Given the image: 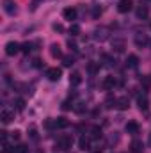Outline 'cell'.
<instances>
[{
  "label": "cell",
  "mask_w": 151,
  "mask_h": 153,
  "mask_svg": "<svg viewBox=\"0 0 151 153\" xmlns=\"http://www.w3.org/2000/svg\"><path fill=\"white\" fill-rule=\"evenodd\" d=\"M71 107H73V103H70V100L62 103V109H64V111H68V109H71Z\"/></svg>",
  "instance_id": "obj_39"
},
{
  "label": "cell",
  "mask_w": 151,
  "mask_h": 153,
  "mask_svg": "<svg viewBox=\"0 0 151 153\" xmlns=\"http://www.w3.org/2000/svg\"><path fill=\"white\" fill-rule=\"evenodd\" d=\"M148 146L151 148V134H150V137H148Z\"/></svg>",
  "instance_id": "obj_43"
},
{
  "label": "cell",
  "mask_w": 151,
  "mask_h": 153,
  "mask_svg": "<svg viewBox=\"0 0 151 153\" xmlns=\"http://www.w3.org/2000/svg\"><path fill=\"white\" fill-rule=\"evenodd\" d=\"M46 76H48V80H52V82H59L61 76H62V71H61V68H48V70H46Z\"/></svg>",
  "instance_id": "obj_6"
},
{
  "label": "cell",
  "mask_w": 151,
  "mask_h": 153,
  "mask_svg": "<svg viewBox=\"0 0 151 153\" xmlns=\"http://www.w3.org/2000/svg\"><path fill=\"white\" fill-rule=\"evenodd\" d=\"M103 105H105V109H114V107H117V98L107 96V100L103 102Z\"/></svg>",
  "instance_id": "obj_24"
},
{
  "label": "cell",
  "mask_w": 151,
  "mask_h": 153,
  "mask_svg": "<svg viewBox=\"0 0 151 153\" xmlns=\"http://www.w3.org/2000/svg\"><path fill=\"white\" fill-rule=\"evenodd\" d=\"M101 61H103V66H107V68H114L115 66V59H112L109 53H103L101 55Z\"/></svg>",
  "instance_id": "obj_21"
},
{
  "label": "cell",
  "mask_w": 151,
  "mask_h": 153,
  "mask_svg": "<svg viewBox=\"0 0 151 153\" xmlns=\"http://www.w3.org/2000/svg\"><path fill=\"white\" fill-rule=\"evenodd\" d=\"M39 2H43V0H34V2H32V5H30V9H32V11H36V9H38Z\"/></svg>",
  "instance_id": "obj_41"
},
{
  "label": "cell",
  "mask_w": 151,
  "mask_h": 153,
  "mask_svg": "<svg viewBox=\"0 0 151 153\" xmlns=\"http://www.w3.org/2000/svg\"><path fill=\"white\" fill-rule=\"evenodd\" d=\"M50 55H52L53 59H59V57H64V55H62V50H61V46H59L57 43H53V45L50 46Z\"/></svg>",
  "instance_id": "obj_17"
},
{
  "label": "cell",
  "mask_w": 151,
  "mask_h": 153,
  "mask_svg": "<svg viewBox=\"0 0 151 153\" xmlns=\"http://www.w3.org/2000/svg\"><path fill=\"white\" fill-rule=\"evenodd\" d=\"M150 27H151V25H150Z\"/></svg>",
  "instance_id": "obj_45"
},
{
  "label": "cell",
  "mask_w": 151,
  "mask_h": 153,
  "mask_svg": "<svg viewBox=\"0 0 151 153\" xmlns=\"http://www.w3.org/2000/svg\"><path fill=\"white\" fill-rule=\"evenodd\" d=\"M70 34H71V36H78V34H80V25L71 23V25H70Z\"/></svg>",
  "instance_id": "obj_29"
},
{
  "label": "cell",
  "mask_w": 151,
  "mask_h": 153,
  "mask_svg": "<svg viewBox=\"0 0 151 153\" xmlns=\"http://www.w3.org/2000/svg\"><path fill=\"white\" fill-rule=\"evenodd\" d=\"M71 146H73V137H71V135H64V137H61V139L57 141V148L62 150V152L70 150Z\"/></svg>",
  "instance_id": "obj_2"
},
{
  "label": "cell",
  "mask_w": 151,
  "mask_h": 153,
  "mask_svg": "<svg viewBox=\"0 0 151 153\" xmlns=\"http://www.w3.org/2000/svg\"><path fill=\"white\" fill-rule=\"evenodd\" d=\"M148 43H150V39H148L146 34H141V32H139V34H135V45H137L139 48H144Z\"/></svg>",
  "instance_id": "obj_14"
},
{
  "label": "cell",
  "mask_w": 151,
  "mask_h": 153,
  "mask_svg": "<svg viewBox=\"0 0 151 153\" xmlns=\"http://www.w3.org/2000/svg\"><path fill=\"white\" fill-rule=\"evenodd\" d=\"M2 4H4V11H5V14L14 16V14L18 13V7H16V2H14V0H4Z\"/></svg>",
  "instance_id": "obj_4"
},
{
  "label": "cell",
  "mask_w": 151,
  "mask_h": 153,
  "mask_svg": "<svg viewBox=\"0 0 151 153\" xmlns=\"http://www.w3.org/2000/svg\"><path fill=\"white\" fill-rule=\"evenodd\" d=\"M139 66V57L137 55H128L126 59V68H137Z\"/></svg>",
  "instance_id": "obj_22"
},
{
  "label": "cell",
  "mask_w": 151,
  "mask_h": 153,
  "mask_svg": "<svg viewBox=\"0 0 151 153\" xmlns=\"http://www.w3.org/2000/svg\"><path fill=\"white\" fill-rule=\"evenodd\" d=\"M80 84H82V75H80L78 71H73V73L70 75V85L76 87V85H80Z\"/></svg>",
  "instance_id": "obj_20"
},
{
  "label": "cell",
  "mask_w": 151,
  "mask_h": 153,
  "mask_svg": "<svg viewBox=\"0 0 151 153\" xmlns=\"http://www.w3.org/2000/svg\"><path fill=\"white\" fill-rule=\"evenodd\" d=\"M32 46H34L32 43H23V45H21V52H23V53H29V52L32 50Z\"/></svg>",
  "instance_id": "obj_33"
},
{
  "label": "cell",
  "mask_w": 151,
  "mask_h": 153,
  "mask_svg": "<svg viewBox=\"0 0 151 153\" xmlns=\"http://www.w3.org/2000/svg\"><path fill=\"white\" fill-rule=\"evenodd\" d=\"M141 84H142V87L148 91L151 87V76H142V78H141Z\"/></svg>",
  "instance_id": "obj_28"
},
{
  "label": "cell",
  "mask_w": 151,
  "mask_h": 153,
  "mask_svg": "<svg viewBox=\"0 0 151 153\" xmlns=\"http://www.w3.org/2000/svg\"><path fill=\"white\" fill-rule=\"evenodd\" d=\"M132 7H133V4H132V0H119V4H117V11L119 13H128V11H132Z\"/></svg>",
  "instance_id": "obj_11"
},
{
  "label": "cell",
  "mask_w": 151,
  "mask_h": 153,
  "mask_svg": "<svg viewBox=\"0 0 151 153\" xmlns=\"http://www.w3.org/2000/svg\"><path fill=\"white\" fill-rule=\"evenodd\" d=\"M117 143H119V135H117V134L114 132L112 135L109 137V144H117Z\"/></svg>",
  "instance_id": "obj_34"
},
{
  "label": "cell",
  "mask_w": 151,
  "mask_h": 153,
  "mask_svg": "<svg viewBox=\"0 0 151 153\" xmlns=\"http://www.w3.org/2000/svg\"><path fill=\"white\" fill-rule=\"evenodd\" d=\"M100 62H87V73L91 76H94V75H98V71H100Z\"/></svg>",
  "instance_id": "obj_19"
},
{
  "label": "cell",
  "mask_w": 151,
  "mask_h": 153,
  "mask_svg": "<svg viewBox=\"0 0 151 153\" xmlns=\"http://www.w3.org/2000/svg\"><path fill=\"white\" fill-rule=\"evenodd\" d=\"M0 119H2V123H4V125L11 123V121L14 119V111H13V109L4 107V109H2V112H0Z\"/></svg>",
  "instance_id": "obj_5"
},
{
  "label": "cell",
  "mask_w": 151,
  "mask_h": 153,
  "mask_svg": "<svg viewBox=\"0 0 151 153\" xmlns=\"http://www.w3.org/2000/svg\"><path fill=\"white\" fill-rule=\"evenodd\" d=\"M137 105H139L141 111H148V109H150V100H148V96L139 94V98H137Z\"/></svg>",
  "instance_id": "obj_13"
},
{
  "label": "cell",
  "mask_w": 151,
  "mask_h": 153,
  "mask_svg": "<svg viewBox=\"0 0 151 153\" xmlns=\"http://www.w3.org/2000/svg\"><path fill=\"white\" fill-rule=\"evenodd\" d=\"M135 14H137V20H146V18H148V14H150V11H148V7H146V5H139V7H137V11H135Z\"/></svg>",
  "instance_id": "obj_16"
},
{
  "label": "cell",
  "mask_w": 151,
  "mask_h": 153,
  "mask_svg": "<svg viewBox=\"0 0 151 153\" xmlns=\"http://www.w3.org/2000/svg\"><path fill=\"white\" fill-rule=\"evenodd\" d=\"M124 128H126V132H128V134L135 135V134H139V128H141V126H139V123H137V121H128Z\"/></svg>",
  "instance_id": "obj_15"
},
{
  "label": "cell",
  "mask_w": 151,
  "mask_h": 153,
  "mask_svg": "<svg viewBox=\"0 0 151 153\" xmlns=\"http://www.w3.org/2000/svg\"><path fill=\"white\" fill-rule=\"evenodd\" d=\"M52 29H53L55 32H62V30H64V27H62L61 23H53V25H52Z\"/></svg>",
  "instance_id": "obj_37"
},
{
  "label": "cell",
  "mask_w": 151,
  "mask_h": 153,
  "mask_svg": "<svg viewBox=\"0 0 151 153\" xmlns=\"http://www.w3.org/2000/svg\"><path fill=\"white\" fill-rule=\"evenodd\" d=\"M16 153H29V148L25 144H18L16 146Z\"/></svg>",
  "instance_id": "obj_35"
},
{
  "label": "cell",
  "mask_w": 151,
  "mask_h": 153,
  "mask_svg": "<svg viewBox=\"0 0 151 153\" xmlns=\"http://www.w3.org/2000/svg\"><path fill=\"white\" fill-rule=\"evenodd\" d=\"M55 2H59V0H55Z\"/></svg>",
  "instance_id": "obj_44"
},
{
  "label": "cell",
  "mask_w": 151,
  "mask_h": 153,
  "mask_svg": "<svg viewBox=\"0 0 151 153\" xmlns=\"http://www.w3.org/2000/svg\"><path fill=\"white\" fill-rule=\"evenodd\" d=\"M93 38L96 39V41H100V43H103V41H107V39L110 38V29L109 27H98V29H94Z\"/></svg>",
  "instance_id": "obj_1"
},
{
  "label": "cell",
  "mask_w": 151,
  "mask_h": 153,
  "mask_svg": "<svg viewBox=\"0 0 151 153\" xmlns=\"http://www.w3.org/2000/svg\"><path fill=\"white\" fill-rule=\"evenodd\" d=\"M44 128H48V130H53V128H57V123H55V119H46V121H44Z\"/></svg>",
  "instance_id": "obj_31"
},
{
  "label": "cell",
  "mask_w": 151,
  "mask_h": 153,
  "mask_svg": "<svg viewBox=\"0 0 151 153\" xmlns=\"http://www.w3.org/2000/svg\"><path fill=\"white\" fill-rule=\"evenodd\" d=\"M55 123H57V128H66L68 125H70V121L64 117V116H61V117H57L55 119Z\"/></svg>",
  "instance_id": "obj_27"
},
{
  "label": "cell",
  "mask_w": 151,
  "mask_h": 153,
  "mask_svg": "<svg viewBox=\"0 0 151 153\" xmlns=\"http://www.w3.org/2000/svg\"><path fill=\"white\" fill-rule=\"evenodd\" d=\"M73 109H75L78 114H82V112H84V111H85L87 107H85V103H84V102H80V103H78V107H73Z\"/></svg>",
  "instance_id": "obj_36"
},
{
  "label": "cell",
  "mask_w": 151,
  "mask_h": 153,
  "mask_svg": "<svg viewBox=\"0 0 151 153\" xmlns=\"http://www.w3.org/2000/svg\"><path fill=\"white\" fill-rule=\"evenodd\" d=\"M29 137H30L32 141H38V139H39V135H38V130H36L34 126H32V128L29 130Z\"/></svg>",
  "instance_id": "obj_32"
},
{
  "label": "cell",
  "mask_w": 151,
  "mask_h": 153,
  "mask_svg": "<svg viewBox=\"0 0 151 153\" xmlns=\"http://www.w3.org/2000/svg\"><path fill=\"white\" fill-rule=\"evenodd\" d=\"M76 9L75 7H66L64 11H62V18L64 20H68V22H73V20H76Z\"/></svg>",
  "instance_id": "obj_10"
},
{
  "label": "cell",
  "mask_w": 151,
  "mask_h": 153,
  "mask_svg": "<svg viewBox=\"0 0 151 153\" xmlns=\"http://www.w3.org/2000/svg\"><path fill=\"white\" fill-rule=\"evenodd\" d=\"M115 85H117V80H115V76H112V75L105 76V78H103V82H101V87H103V89H107V91H112Z\"/></svg>",
  "instance_id": "obj_7"
},
{
  "label": "cell",
  "mask_w": 151,
  "mask_h": 153,
  "mask_svg": "<svg viewBox=\"0 0 151 153\" xmlns=\"http://www.w3.org/2000/svg\"><path fill=\"white\" fill-rule=\"evenodd\" d=\"M101 135H103V134H101V128H100V126H93V128H91V135H89L91 139H100Z\"/></svg>",
  "instance_id": "obj_26"
},
{
  "label": "cell",
  "mask_w": 151,
  "mask_h": 153,
  "mask_svg": "<svg viewBox=\"0 0 151 153\" xmlns=\"http://www.w3.org/2000/svg\"><path fill=\"white\" fill-rule=\"evenodd\" d=\"M128 107H130V98H128V96L117 98V109H119V111H126Z\"/></svg>",
  "instance_id": "obj_18"
},
{
  "label": "cell",
  "mask_w": 151,
  "mask_h": 153,
  "mask_svg": "<svg viewBox=\"0 0 151 153\" xmlns=\"http://www.w3.org/2000/svg\"><path fill=\"white\" fill-rule=\"evenodd\" d=\"M11 139H13V141H18V139H20V132H18V130L11 132Z\"/></svg>",
  "instance_id": "obj_38"
},
{
  "label": "cell",
  "mask_w": 151,
  "mask_h": 153,
  "mask_svg": "<svg viewBox=\"0 0 151 153\" xmlns=\"http://www.w3.org/2000/svg\"><path fill=\"white\" fill-rule=\"evenodd\" d=\"M68 46H70V48H71L73 52L76 50V45H75V41H71V39H68Z\"/></svg>",
  "instance_id": "obj_40"
},
{
  "label": "cell",
  "mask_w": 151,
  "mask_h": 153,
  "mask_svg": "<svg viewBox=\"0 0 151 153\" xmlns=\"http://www.w3.org/2000/svg\"><path fill=\"white\" fill-rule=\"evenodd\" d=\"M130 152H132V153H142V152H144V144H142V141L133 139V141H132V144H130Z\"/></svg>",
  "instance_id": "obj_12"
},
{
  "label": "cell",
  "mask_w": 151,
  "mask_h": 153,
  "mask_svg": "<svg viewBox=\"0 0 151 153\" xmlns=\"http://www.w3.org/2000/svg\"><path fill=\"white\" fill-rule=\"evenodd\" d=\"M20 50H21V45H20V43H16V41H9V43L5 45V53H7L9 57L16 55Z\"/></svg>",
  "instance_id": "obj_3"
},
{
  "label": "cell",
  "mask_w": 151,
  "mask_h": 153,
  "mask_svg": "<svg viewBox=\"0 0 151 153\" xmlns=\"http://www.w3.org/2000/svg\"><path fill=\"white\" fill-rule=\"evenodd\" d=\"M14 109H16V111H20V112H21V111H23V109H25V102H23V100H21V98H18V100H16V102H14Z\"/></svg>",
  "instance_id": "obj_30"
},
{
  "label": "cell",
  "mask_w": 151,
  "mask_h": 153,
  "mask_svg": "<svg viewBox=\"0 0 151 153\" xmlns=\"http://www.w3.org/2000/svg\"><path fill=\"white\" fill-rule=\"evenodd\" d=\"M73 64H75V57H73V55H64V57H62V66L71 68Z\"/></svg>",
  "instance_id": "obj_25"
},
{
  "label": "cell",
  "mask_w": 151,
  "mask_h": 153,
  "mask_svg": "<svg viewBox=\"0 0 151 153\" xmlns=\"http://www.w3.org/2000/svg\"><path fill=\"white\" fill-rule=\"evenodd\" d=\"M101 13H103V11H101L100 5H91V18H93V20H98V18L101 16Z\"/></svg>",
  "instance_id": "obj_23"
},
{
  "label": "cell",
  "mask_w": 151,
  "mask_h": 153,
  "mask_svg": "<svg viewBox=\"0 0 151 153\" xmlns=\"http://www.w3.org/2000/svg\"><path fill=\"white\" fill-rule=\"evenodd\" d=\"M78 148H80L82 152H89V150H91V137L82 135V137L78 139Z\"/></svg>",
  "instance_id": "obj_9"
},
{
  "label": "cell",
  "mask_w": 151,
  "mask_h": 153,
  "mask_svg": "<svg viewBox=\"0 0 151 153\" xmlns=\"http://www.w3.org/2000/svg\"><path fill=\"white\" fill-rule=\"evenodd\" d=\"M34 66H36V68H41V66H43L41 59H34Z\"/></svg>",
  "instance_id": "obj_42"
},
{
  "label": "cell",
  "mask_w": 151,
  "mask_h": 153,
  "mask_svg": "<svg viewBox=\"0 0 151 153\" xmlns=\"http://www.w3.org/2000/svg\"><path fill=\"white\" fill-rule=\"evenodd\" d=\"M124 48H126V41L123 38H114L112 39V50L114 52H124Z\"/></svg>",
  "instance_id": "obj_8"
}]
</instances>
